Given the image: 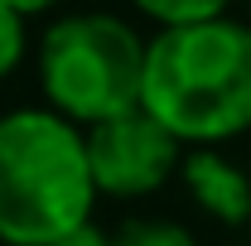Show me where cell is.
I'll return each instance as SVG.
<instances>
[{"mask_svg":"<svg viewBox=\"0 0 251 246\" xmlns=\"http://www.w3.org/2000/svg\"><path fill=\"white\" fill-rule=\"evenodd\" d=\"M232 0H135V10H145L155 25H193V20H218L227 15Z\"/></svg>","mask_w":251,"mask_h":246,"instance_id":"obj_7","label":"cell"},{"mask_svg":"<svg viewBox=\"0 0 251 246\" xmlns=\"http://www.w3.org/2000/svg\"><path fill=\"white\" fill-rule=\"evenodd\" d=\"M145 39L116 15H68L39 44V82L49 106L73 125H97L140 106Z\"/></svg>","mask_w":251,"mask_h":246,"instance_id":"obj_3","label":"cell"},{"mask_svg":"<svg viewBox=\"0 0 251 246\" xmlns=\"http://www.w3.org/2000/svg\"><path fill=\"white\" fill-rule=\"evenodd\" d=\"M92 169L82 130L58 111L0 116V242L53 246L92 217Z\"/></svg>","mask_w":251,"mask_h":246,"instance_id":"obj_2","label":"cell"},{"mask_svg":"<svg viewBox=\"0 0 251 246\" xmlns=\"http://www.w3.org/2000/svg\"><path fill=\"white\" fill-rule=\"evenodd\" d=\"M106 246H198V242L188 227L169 222V217H130L111 232Z\"/></svg>","mask_w":251,"mask_h":246,"instance_id":"obj_6","label":"cell"},{"mask_svg":"<svg viewBox=\"0 0 251 246\" xmlns=\"http://www.w3.org/2000/svg\"><path fill=\"white\" fill-rule=\"evenodd\" d=\"M140 106L184 145L251 130V29L227 15L159 29L145 44Z\"/></svg>","mask_w":251,"mask_h":246,"instance_id":"obj_1","label":"cell"},{"mask_svg":"<svg viewBox=\"0 0 251 246\" xmlns=\"http://www.w3.org/2000/svg\"><path fill=\"white\" fill-rule=\"evenodd\" d=\"M106 242H111V232H101L92 217H87L82 227H73V232H68L63 242H53V246H106Z\"/></svg>","mask_w":251,"mask_h":246,"instance_id":"obj_9","label":"cell"},{"mask_svg":"<svg viewBox=\"0 0 251 246\" xmlns=\"http://www.w3.org/2000/svg\"><path fill=\"white\" fill-rule=\"evenodd\" d=\"M10 10H20V15H39V10H49V5H58V0H5Z\"/></svg>","mask_w":251,"mask_h":246,"instance_id":"obj_10","label":"cell"},{"mask_svg":"<svg viewBox=\"0 0 251 246\" xmlns=\"http://www.w3.org/2000/svg\"><path fill=\"white\" fill-rule=\"evenodd\" d=\"M25 58V15L0 0V77H10Z\"/></svg>","mask_w":251,"mask_h":246,"instance_id":"obj_8","label":"cell"},{"mask_svg":"<svg viewBox=\"0 0 251 246\" xmlns=\"http://www.w3.org/2000/svg\"><path fill=\"white\" fill-rule=\"evenodd\" d=\"M179 174H184L193 203L213 222H222V227H247L251 222V179L232 159H222L218 150L198 145L188 159H179Z\"/></svg>","mask_w":251,"mask_h":246,"instance_id":"obj_5","label":"cell"},{"mask_svg":"<svg viewBox=\"0 0 251 246\" xmlns=\"http://www.w3.org/2000/svg\"><path fill=\"white\" fill-rule=\"evenodd\" d=\"M82 145H87V169H92L97 193H111V198L155 193L159 184H169V174L184 159V140L169 135L145 106H130L121 116L87 125Z\"/></svg>","mask_w":251,"mask_h":246,"instance_id":"obj_4","label":"cell"}]
</instances>
